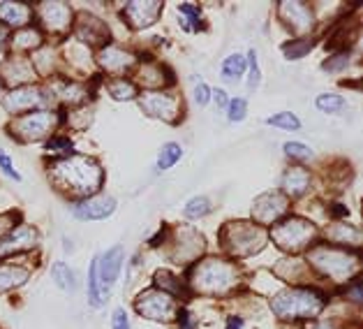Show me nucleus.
I'll use <instances>...</instances> for the list:
<instances>
[{
    "label": "nucleus",
    "instance_id": "obj_1",
    "mask_svg": "<svg viewBox=\"0 0 363 329\" xmlns=\"http://www.w3.org/2000/svg\"><path fill=\"white\" fill-rule=\"evenodd\" d=\"M54 174L65 183V188H72L77 195H86L91 190H97L100 188V181H102L100 167L88 158L63 160L60 165H56Z\"/></svg>",
    "mask_w": 363,
    "mask_h": 329
},
{
    "label": "nucleus",
    "instance_id": "obj_2",
    "mask_svg": "<svg viewBox=\"0 0 363 329\" xmlns=\"http://www.w3.org/2000/svg\"><path fill=\"white\" fill-rule=\"evenodd\" d=\"M273 306L285 318H306L315 315L322 308V295L315 290H285L273 301Z\"/></svg>",
    "mask_w": 363,
    "mask_h": 329
},
{
    "label": "nucleus",
    "instance_id": "obj_3",
    "mask_svg": "<svg viewBox=\"0 0 363 329\" xmlns=\"http://www.w3.org/2000/svg\"><path fill=\"white\" fill-rule=\"evenodd\" d=\"M313 234H315V227L310 223H306V220H301V218H289L276 227L273 239H276L278 246L287 248V251H298Z\"/></svg>",
    "mask_w": 363,
    "mask_h": 329
},
{
    "label": "nucleus",
    "instance_id": "obj_4",
    "mask_svg": "<svg viewBox=\"0 0 363 329\" xmlns=\"http://www.w3.org/2000/svg\"><path fill=\"white\" fill-rule=\"evenodd\" d=\"M97 264V281H100V288L104 290L102 295L107 297L109 288L116 283L121 266H123V246H113L111 251H107L102 257H95Z\"/></svg>",
    "mask_w": 363,
    "mask_h": 329
},
{
    "label": "nucleus",
    "instance_id": "obj_5",
    "mask_svg": "<svg viewBox=\"0 0 363 329\" xmlns=\"http://www.w3.org/2000/svg\"><path fill=\"white\" fill-rule=\"evenodd\" d=\"M317 266H322L326 274L331 276H347V274L357 266V260L347 253H338V251H317L310 255Z\"/></svg>",
    "mask_w": 363,
    "mask_h": 329
},
{
    "label": "nucleus",
    "instance_id": "obj_6",
    "mask_svg": "<svg viewBox=\"0 0 363 329\" xmlns=\"http://www.w3.org/2000/svg\"><path fill=\"white\" fill-rule=\"evenodd\" d=\"M232 276H234V271H232V266L225 264V262H218V260H211L206 262L199 269V283H201V288L203 290H211V292H220V290H225L229 288V283H232Z\"/></svg>",
    "mask_w": 363,
    "mask_h": 329
},
{
    "label": "nucleus",
    "instance_id": "obj_7",
    "mask_svg": "<svg viewBox=\"0 0 363 329\" xmlns=\"http://www.w3.org/2000/svg\"><path fill=\"white\" fill-rule=\"evenodd\" d=\"M113 211H116V200L109 198V195H97V198L77 204L74 216L79 220H102V218H109Z\"/></svg>",
    "mask_w": 363,
    "mask_h": 329
},
{
    "label": "nucleus",
    "instance_id": "obj_8",
    "mask_svg": "<svg viewBox=\"0 0 363 329\" xmlns=\"http://www.w3.org/2000/svg\"><path fill=\"white\" fill-rule=\"evenodd\" d=\"M137 311L146 318L153 320H169L174 313V301L167 295H157V292H146L144 297H139Z\"/></svg>",
    "mask_w": 363,
    "mask_h": 329
},
{
    "label": "nucleus",
    "instance_id": "obj_9",
    "mask_svg": "<svg viewBox=\"0 0 363 329\" xmlns=\"http://www.w3.org/2000/svg\"><path fill=\"white\" fill-rule=\"evenodd\" d=\"M54 126H56L54 114H30V117H23L19 123H16L14 130L26 139H38L42 135H47Z\"/></svg>",
    "mask_w": 363,
    "mask_h": 329
},
{
    "label": "nucleus",
    "instance_id": "obj_10",
    "mask_svg": "<svg viewBox=\"0 0 363 329\" xmlns=\"http://www.w3.org/2000/svg\"><path fill=\"white\" fill-rule=\"evenodd\" d=\"M160 7H162L160 3H130L125 7V16L135 28H146V26H150L157 19Z\"/></svg>",
    "mask_w": 363,
    "mask_h": 329
},
{
    "label": "nucleus",
    "instance_id": "obj_11",
    "mask_svg": "<svg viewBox=\"0 0 363 329\" xmlns=\"http://www.w3.org/2000/svg\"><path fill=\"white\" fill-rule=\"evenodd\" d=\"M287 202L282 195H264L255 202V216L259 220H273L278 218L280 213H285Z\"/></svg>",
    "mask_w": 363,
    "mask_h": 329
},
{
    "label": "nucleus",
    "instance_id": "obj_12",
    "mask_svg": "<svg viewBox=\"0 0 363 329\" xmlns=\"http://www.w3.org/2000/svg\"><path fill=\"white\" fill-rule=\"evenodd\" d=\"M38 242V234L33 232L28 227H19V230H12V234L0 242V255H7L12 251H23V248H30Z\"/></svg>",
    "mask_w": 363,
    "mask_h": 329
},
{
    "label": "nucleus",
    "instance_id": "obj_13",
    "mask_svg": "<svg viewBox=\"0 0 363 329\" xmlns=\"http://www.w3.org/2000/svg\"><path fill=\"white\" fill-rule=\"evenodd\" d=\"M144 109L153 117H162L167 121H172V117L176 114V97L169 95H146L144 97Z\"/></svg>",
    "mask_w": 363,
    "mask_h": 329
},
{
    "label": "nucleus",
    "instance_id": "obj_14",
    "mask_svg": "<svg viewBox=\"0 0 363 329\" xmlns=\"http://www.w3.org/2000/svg\"><path fill=\"white\" fill-rule=\"evenodd\" d=\"M282 14H287V21L291 23V28L296 31H306L310 28V12L306 5L301 3H285L282 5Z\"/></svg>",
    "mask_w": 363,
    "mask_h": 329
},
{
    "label": "nucleus",
    "instance_id": "obj_15",
    "mask_svg": "<svg viewBox=\"0 0 363 329\" xmlns=\"http://www.w3.org/2000/svg\"><path fill=\"white\" fill-rule=\"evenodd\" d=\"M132 58L128 51H123L118 47H109V49H104L102 53V65L104 68H109V70H123V68H130L132 65Z\"/></svg>",
    "mask_w": 363,
    "mask_h": 329
},
{
    "label": "nucleus",
    "instance_id": "obj_16",
    "mask_svg": "<svg viewBox=\"0 0 363 329\" xmlns=\"http://www.w3.org/2000/svg\"><path fill=\"white\" fill-rule=\"evenodd\" d=\"M0 16L12 26H23L26 21H28L30 12H28V7L19 5V3H3L0 5Z\"/></svg>",
    "mask_w": 363,
    "mask_h": 329
},
{
    "label": "nucleus",
    "instance_id": "obj_17",
    "mask_svg": "<svg viewBox=\"0 0 363 329\" xmlns=\"http://www.w3.org/2000/svg\"><path fill=\"white\" fill-rule=\"evenodd\" d=\"M51 279H54L56 286L60 290H65V292H74V288H77V279H74L72 269H69V266L63 264V262L54 264V269H51Z\"/></svg>",
    "mask_w": 363,
    "mask_h": 329
},
{
    "label": "nucleus",
    "instance_id": "obj_18",
    "mask_svg": "<svg viewBox=\"0 0 363 329\" xmlns=\"http://www.w3.org/2000/svg\"><path fill=\"white\" fill-rule=\"evenodd\" d=\"M28 279V271L19 269V266H0V292L21 286Z\"/></svg>",
    "mask_w": 363,
    "mask_h": 329
},
{
    "label": "nucleus",
    "instance_id": "obj_19",
    "mask_svg": "<svg viewBox=\"0 0 363 329\" xmlns=\"http://www.w3.org/2000/svg\"><path fill=\"white\" fill-rule=\"evenodd\" d=\"M308 172H303V170H298V167H294V170H287V174H285V188H287V193H291V195H301L306 188H308Z\"/></svg>",
    "mask_w": 363,
    "mask_h": 329
},
{
    "label": "nucleus",
    "instance_id": "obj_20",
    "mask_svg": "<svg viewBox=\"0 0 363 329\" xmlns=\"http://www.w3.org/2000/svg\"><path fill=\"white\" fill-rule=\"evenodd\" d=\"M44 16H47V23H51L54 28H63V26H67L69 10L60 3H51L44 5Z\"/></svg>",
    "mask_w": 363,
    "mask_h": 329
},
{
    "label": "nucleus",
    "instance_id": "obj_21",
    "mask_svg": "<svg viewBox=\"0 0 363 329\" xmlns=\"http://www.w3.org/2000/svg\"><path fill=\"white\" fill-rule=\"evenodd\" d=\"M38 91L35 88H21V91H14L10 95V102H7V109H21V107H30L38 102Z\"/></svg>",
    "mask_w": 363,
    "mask_h": 329
},
{
    "label": "nucleus",
    "instance_id": "obj_22",
    "mask_svg": "<svg viewBox=\"0 0 363 329\" xmlns=\"http://www.w3.org/2000/svg\"><path fill=\"white\" fill-rule=\"evenodd\" d=\"M181 153H183V149H181L179 144H174V141H169V144H164V146L160 149L157 167H160V170H169V167H174V165L181 160Z\"/></svg>",
    "mask_w": 363,
    "mask_h": 329
},
{
    "label": "nucleus",
    "instance_id": "obj_23",
    "mask_svg": "<svg viewBox=\"0 0 363 329\" xmlns=\"http://www.w3.org/2000/svg\"><path fill=\"white\" fill-rule=\"evenodd\" d=\"M88 297H91V304L95 308H100L102 306V301L107 299L102 295V288H100V281H97V264L93 260L91 264V276H88Z\"/></svg>",
    "mask_w": 363,
    "mask_h": 329
},
{
    "label": "nucleus",
    "instance_id": "obj_24",
    "mask_svg": "<svg viewBox=\"0 0 363 329\" xmlns=\"http://www.w3.org/2000/svg\"><path fill=\"white\" fill-rule=\"evenodd\" d=\"M245 72V58L241 56V53H234V56H229L225 60V65H223V75L227 79H238Z\"/></svg>",
    "mask_w": 363,
    "mask_h": 329
},
{
    "label": "nucleus",
    "instance_id": "obj_25",
    "mask_svg": "<svg viewBox=\"0 0 363 329\" xmlns=\"http://www.w3.org/2000/svg\"><path fill=\"white\" fill-rule=\"evenodd\" d=\"M267 123H269V126L282 128V130H298V126H301L298 119L291 112H280V114H276V117L267 119Z\"/></svg>",
    "mask_w": 363,
    "mask_h": 329
},
{
    "label": "nucleus",
    "instance_id": "obj_26",
    "mask_svg": "<svg viewBox=\"0 0 363 329\" xmlns=\"http://www.w3.org/2000/svg\"><path fill=\"white\" fill-rule=\"evenodd\" d=\"M345 107V100L338 95H331V93H326V95H320L317 97V109H322L326 114H335V112H340Z\"/></svg>",
    "mask_w": 363,
    "mask_h": 329
},
{
    "label": "nucleus",
    "instance_id": "obj_27",
    "mask_svg": "<svg viewBox=\"0 0 363 329\" xmlns=\"http://www.w3.org/2000/svg\"><path fill=\"white\" fill-rule=\"evenodd\" d=\"M109 93L116 97V100H130V97L137 95V88L132 86L130 82H111Z\"/></svg>",
    "mask_w": 363,
    "mask_h": 329
},
{
    "label": "nucleus",
    "instance_id": "obj_28",
    "mask_svg": "<svg viewBox=\"0 0 363 329\" xmlns=\"http://www.w3.org/2000/svg\"><path fill=\"white\" fill-rule=\"evenodd\" d=\"M211 211V202L206 198H192L188 204H185V213L188 216H206V213Z\"/></svg>",
    "mask_w": 363,
    "mask_h": 329
},
{
    "label": "nucleus",
    "instance_id": "obj_29",
    "mask_svg": "<svg viewBox=\"0 0 363 329\" xmlns=\"http://www.w3.org/2000/svg\"><path fill=\"white\" fill-rule=\"evenodd\" d=\"M308 51H310V42L308 40L287 42L285 47H282V53H285L287 58H301V56H306Z\"/></svg>",
    "mask_w": 363,
    "mask_h": 329
},
{
    "label": "nucleus",
    "instance_id": "obj_30",
    "mask_svg": "<svg viewBox=\"0 0 363 329\" xmlns=\"http://www.w3.org/2000/svg\"><path fill=\"white\" fill-rule=\"evenodd\" d=\"M14 42L16 47H35V44H40V33L30 28H21L14 35Z\"/></svg>",
    "mask_w": 363,
    "mask_h": 329
},
{
    "label": "nucleus",
    "instance_id": "obj_31",
    "mask_svg": "<svg viewBox=\"0 0 363 329\" xmlns=\"http://www.w3.org/2000/svg\"><path fill=\"white\" fill-rule=\"evenodd\" d=\"M285 153L289 158H296V160H310V158H313V151H310L308 146H303V144H296V141H289V144H285Z\"/></svg>",
    "mask_w": 363,
    "mask_h": 329
},
{
    "label": "nucleus",
    "instance_id": "obj_32",
    "mask_svg": "<svg viewBox=\"0 0 363 329\" xmlns=\"http://www.w3.org/2000/svg\"><path fill=\"white\" fill-rule=\"evenodd\" d=\"M245 109H247V104L243 97H234L232 102H229V119L232 121H243L245 119Z\"/></svg>",
    "mask_w": 363,
    "mask_h": 329
},
{
    "label": "nucleus",
    "instance_id": "obj_33",
    "mask_svg": "<svg viewBox=\"0 0 363 329\" xmlns=\"http://www.w3.org/2000/svg\"><path fill=\"white\" fill-rule=\"evenodd\" d=\"M0 167H3V170H5V174H7V176H12L14 181H21V174L16 172V167L12 165V160L7 158V153H5L3 149H0Z\"/></svg>",
    "mask_w": 363,
    "mask_h": 329
},
{
    "label": "nucleus",
    "instance_id": "obj_34",
    "mask_svg": "<svg viewBox=\"0 0 363 329\" xmlns=\"http://www.w3.org/2000/svg\"><path fill=\"white\" fill-rule=\"evenodd\" d=\"M247 60H250V88L255 91V88L259 86V68H257V53L250 51V56H247Z\"/></svg>",
    "mask_w": 363,
    "mask_h": 329
},
{
    "label": "nucleus",
    "instance_id": "obj_35",
    "mask_svg": "<svg viewBox=\"0 0 363 329\" xmlns=\"http://www.w3.org/2000/svg\"><path fill=\"white\" fill-rule=\"evenodd\" d=\"M347 65V53H338V56H333L329 63H324V70H329V72H335V70H340Z\"/></svg>",
    "mask_w": 363,
    "mask_h": 329
},
{
    "label": "nucleus",
    "instance_id": "obj_36",
    "mask_svg": "<svg viewBox=\"0 0 363 329\" xmlns=\"http://www.w3.org/2000/svg\"><path fill=\"white\" fill-rule=\"evenodd\" d=\"M113 329H130L128 315H125V311H123V308L113 311Z\"/></svg>",
    "mask_w": 363,
    "mask_h": 329
},
{
    "label": "nucleus",
    "instance_id": "obj_37",
    "mask_svg": "<svg viewBox=\"0 0 363 329\" xmlns=\"http://www.w3.org/2000/svg\"><path fill=\"white\" fill-rule=\"evenodd\" d=\"M194 97H197V102L203 107L208 102V97H211V91H208V86L206 84H197V88H194Z\"/></svg>",
    "mask_w": 363,
    "mask_h": 329
},
{
    "label": "nucleus",
    "instance_id": "obj_38",
    "mask_svg": "<svg viewBox=\"0 0 363 329\" xmlns=\"http://www.w3.org/2000/svg\"><path fill=\"white\" fill-rule=\"evenodd\" d=\"M181 12H183V14H188L190 19H194V21L199 19V10H197L194 5H181Z\"/></svg>",
    "mask_w": 363,
    "mask_h": 329
},
{
    "label": "nucleus",
    "instance_id": "obj_39",
    "mask_svg": "<svg viewBox=\"0 0 363 329\" xmlns=\"http://www.w3.org/2000/svg\"><path fill=\"white\" fill-rule=\"evenodd\" d=\"M216 102H218L220 109H225V107H227V95H225V91H220V88L216 91Z\"/></svg>",
    "mask_w": 363,
    "mask_h": 329
},
{
    "label": "nucleus",
    "instance_id": "obj_40",
    "mask_svg": "<svg viewBox=\"0 0 363 329\" xmlns=\"http://www.w3.org/2000/svg\"><path fill=\"white\" fill-rule=\"evenodd\" d=\"M227 329H241V320H238V318L236 320H229V327Z\"/></svg>",
    "mask_w": 363,
    "mask_h": 329
},
{
    "label": "nucleus",
    "instance_id": "obj_41",
    "mask_svg": "<svg viewBox=\"0 0 363 329\" xmlns=\"http://www.w3.org/2000/svg\"><path fill=\"white\" fill-rule=\"evenodd\" d=\"M317 329H331V327H317Z\"/></svg>",
    "mask_w": 363,
    "mask_h": 329
}]
</instances>
